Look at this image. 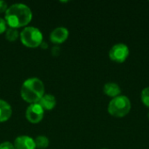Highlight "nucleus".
<instances>
[{
    "mask_svg": "<svg viewBox=\"0 0 149 149\" xmlns=\"http://www.w3.org/2000/svg\"><path fill=\"white\" fill-rule=\"evenodd\" d=\"M0 149H15L12 143L9 141H4L0 143Z\"/></svg>",
    "mask_w": 149,
    "mask_h": 149,
    "instance_id": "nucleus-16",
    "label": "nucleus"
},
{
    "mask_svg": "<svg viewBox=\"0 0 149 149\" xmlns=\"http://www.w3.org/2000/svg\"><path fill=\"white\" fill-rule=\"evenodd\" d=\"M69 37V31L63 26L55 28L50 34V40L55 45L63 44Z\"/></svg>",
    "mask_w": 149,
    "mask_h": 149,
    "instance_id": "nucleus-7",
    "label": "nucleus"
},
{
    "mask_svg": "<svg viewBox=\"0 0 149 149\" xmlns=\"http://www.w3.org/2000/svg\"><path fill=\"white\" fill-rule=\"evenodd\" d=\"M12 115V108L10 105L3 100H0V122L7 121Z\"/></svg>",
    "mask_w": 149,
    "mask_h": 149,
    "instance_id": "nucleus-10",
    "label": "nucleus"
},
{
    "mask_svg": "<svg viewBox=\"0 0 149 149\" xmlns=\"http://www.w3.org/2000/svg\"><path fill=\"white\" fill-rule=\"evenodd\" d=\"M8 3L3 1V0H0V13H4L6 11V10L8 9Z\"/></svg>",
    "mask_w": 149,
    "mask_h": 149,
    "instance_id": "nucleus-17",
    "label": "nucleus"
},
{
    "mask_svg": "<svg viewBox=\"0 0 149 149\" xmlns=\"http://www.w3.org/2000/svg\"><path fill=\"white\" fill-rule=\"evenodd\" d=\"M32 19V12L29 6L24 3H14L4 12V20L8 27H26Z\"/></svg>",
    "mask_w": 149,
    "mask_h": 149,
    "instance_id": "nucleus-1",
    "label": "nucleus"
},
{
    "mask_svg": "<svg viewBox=\"0 0 149 149\" xmlns=\"http://www.w3.org/2000/svg\"><path fill=\"white\" fill-rule=\"evenodd\" d=\"M21 43L29 48H36L43 43V33L41 31L33 26L24 27L19 33Z\"/></svg>",
    "mask_w": 149,
    "mask_h": 149,
    "instance_id": "nucleus-4",
    "label": "nucleus"
},
{
    "mask_svg": "<svg viewBox=\"0 0 149 149\" xmlns=\"http://www.w3.org/2000/svg\"><path fill=\"white\" fill-rule=\"evenodd\" d=\"M131 111V101L126 95H120L112 99L108 104L107 112L115 118H123Z\"/></svg>",
    "mask_w": 149,
    "mask_h": 149,
    "instance_id": "nucleus-3",
    "label": "nucleus"
},
{
    "mask_svg": "<svg viewBox=\"0 0 149 149\" xmlns=\"http://www.w3.org/2000/svg\"><path fill=\"white\" fill-rule=\"evenodd\" d=\"M4 36L5 38L10 41V42H14L16 41L18 37H19V31L17 29L15 28H11V27H8L4 32Z\"/></svg>",
    "mask_w": 149,
    "mask_h": 149,
    "instance_id": "nucleus-12",
    "label": "nucleus"
},
{
    "mask_svg": "<svg viewBox=\"0 0 149 149\" xmlns=\"http://www.w3.org/2000/svg\"><path fill=\"white\" fill-rule=\"evenodd\" d=\"M20 95L22 99L29 104L38 103L41 98L45 95V86L38 78H30L24 81Z\"/></svg>",
    "mask_w": 149,
    "mask_h": 149,
    "instance_id": "nucleus-2",
    "label": "nucleus"
},
{
    "mask_svg": "<svg viewBox=\"0 0 149 149\" xmlns=\"http://www.w3.org/2000/svg\"><path fill=\"white\" fill-rule=\"evenodd\" d=\"M148 120H149V113H148Z\"/></svg>",
    "mask_w": 149,
    "mask_h": 149,
    "instance_id": "nucleus-19",
    "label": "nucleus"
},
{
    "mask_svg": "<svg viewBox=\"0 0 149 149\" xmlns=\"http://www.w3.org/2000/svg\"><path fill=\"white\" fill-rule=\"evenodd\" d=\"M102 149H107V148H102Z\"/></svg>",
    "mask_w": 149,
    "mask_h": 149,
    "instance_id": "nucleus-20",
    "label": "nucleus"
},
{
    "mask_svg": "<svg viewBox=\"0 0 149 149\" xmlns=\"http://www.w3.org/2000/svg\"><path fill=\"white\" fill-rule=\"evenodd\" d=\"M40 46L42 47V49H45V48L47 47V45L45 44V42H44V41H43V43L41 44V45H40Z\"/></svg>",
    "mask_w": 149,
    "mask_h": 149,
    "instance_id": "nucleus-18",
    "label": "nucleus"
},
{
    "mask_svg": "<svg viewBox=\"0 0 149 149\" xmlns=\"http://www.w3.org/2000/svg\"><path fill=\"white\" fill-rule=\"evenodd\" d=\"M141 100L144 106L149 108V87L142 89L141 93Z\"/></svg>",
    "mask_w": 149,
    "mask_h": 149,
    "instance_id": "nucleus-14",
    "label": "nucleus"
},
{
    "mask_svg": "<svg viewBox=\"0 0 149 149\" xmlns=\"http://www.w3.org/2000/svg\"><path fill=\"white\" fill-rule=\"evenodd\" d=\"M7 24L4 20V18L0 17V34H3L5 32L6 29H7Z\"/></svg>",
    "mask_w": 149,
    "mask_h": 149,
    "instance_id": "nucleus-15",
    "label": "nucleus"
},
{
    "mask_svg": "<svg viewBox=\"0 0 149 149\" xmlns=\"http://www.w3.org/2000/svg\"><path fill=\"white\" fill-rule=\"evenodd\" d=\"M38 104L44 110H52L56 107L57 100L52 94H45L39 100Z\"/></svg>",
    "mask_w": 149,
    "mask_h": 149,
    "instance_id": "nucleus-11",
    "label": "nucleus"
},
{
    "mask_svg": "<svg viewBox=\"0 0 149 149\" xmlns=\"http://www.w3.org/2000/svg\"><path fill=\"white\" fill-rule=\"evenodd\" d=\"M15 149H37L34 139L27 135H21L15 139L14 141Z\"/></svg>",
    "mask_w": 149,
    "mask_h": 149,
    "instance_id": "nucleus-8",
    "label": "nucleus"
},
{
    "mask_svg": "<svg viewBox=\"0 0 149 149\" xmlns=\"http://www.w3.org/2000/svg\"><path fill=\"white\" fill-rule=\"evenodd\" d=\"M45 115V110L38 103L30 104L25 111V118L26 120L32 123L37 124L40 122Z\"/></svg>",
    "mask_w": 149,
    "mask_h": 149,
    "instance_id": "nucleus-6",
    "label": "nucleus"
},
{
    "mask_svg": "<svg viewBox=\"0 0 149 149\" xmlns=\"http://www.w3.org/2000/svg\"><path fill=\"white\" fill-rule=\"evenodd\" d=\"M129 52H130L129 48L127 45L122 43H118L112 46L108 55L112 61L118 64H121L127 59L129 56Z\"/></svg>",
    "mask_w": 149,
    "mask_h": 149,
    "instance_id": "nucleus-5",
    "label": "nucleus"
},
{
    "mask_svg": "<svg viewBox=\"0 0 149 149\" xmlns=\"http://www.w3.org/2000/svg\"><path fill=\"white\" fill-rule=\"evenodd\" d=\"M35 145H36V148L38 149H45L47 148V147L49 146V139L45 136V135H39L38 136L35 140Z\"/></svg>",
    "mask_w": 149,
    "mask_h": 149,
    "instance_id": "nucleus-13",
    "label": "nucleus"
},
{
    "mask_svg": "<svg viewBox=\"0 0 149 149\" xmlns=\"http://www.w3.org/2000/svg\"><path fill=\"white\" fill-rule=\"evenodd\" d=\"M103 92L104 93L111 98H115L118 97L120 95H121V88L120 87V86L115 83V82H108L106 83L104 87H103Z\"/></svg>",
    "mask_w": 149,
    "mask_h": 149,
    "instance_id": "nucleus-9",
    "label": "nucleus"
}]
</instances>
